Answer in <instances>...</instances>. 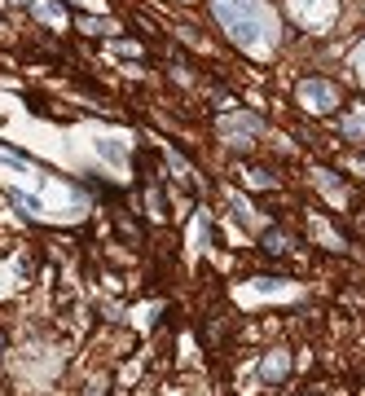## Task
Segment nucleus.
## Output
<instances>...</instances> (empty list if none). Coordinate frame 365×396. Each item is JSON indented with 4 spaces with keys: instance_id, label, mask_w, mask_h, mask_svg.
<instances>
[{
    "instance_id": "f257e3e1",
    "label": "nucleus",
    "mask_w": 365,
    "mask_h": 396,
    "mask_svg": "<svg viewBox=\"0 0 365 396\" xmlns=\"http://www.w3.org/2000/svg\"><path fill=\"white\" fill-rule=\"evenodd\" d=\"M215 18L229 27V36H234L238 44H251V40H255V22H251V18H238L229 5H215Z\"/></svg>"
},
{
    "instance_id": "f03ea898",
    "label": "nucleus",
    "mask_w": 365,
    "mask_h": 396,
    "mask_svg": "<svg viewBox=\"0 0 365 396\" xmlns=\"http://www.w3.org/2000/svg\"><path fill=\"white\" fill-rule=\"evenodd\" d=\"M300 93L308 97V102H317V110H330V106H335V88H330V84H304Z\"/></svg>"
},
{
    "instance_id": "7ed1b4c3",
    "label": "nucleus",
    "mask_w": 365,
    "mask_h": 396,
    "mask_svg": "<svg viewBox=\"0 0 365 396\" xmlns=\"http://www.w3.org/2000/svg\"><path fill=\"white\" fill-rule=\"evenodd\" d=\"M9 203H13V207H22L27 216H36V211H40V203H36L31 194H22V190H9Z\"/></svg>"
},
{
    "instance_id": "20e7f679",
    "label": "nucleus",
    "mask_w": 365,
    "mask_h": 396,
    "mask_svg": "<svg viewBox=\"0 0 365 396\" xmlns=\"http://www.w3.org/2000/svg\"><path fill=\"white\" fill-rule=\"evenodd\" d=\"M97 150H102L106 159H119V145H110V141H97Z\"/></svg>"
}]
</instances>
